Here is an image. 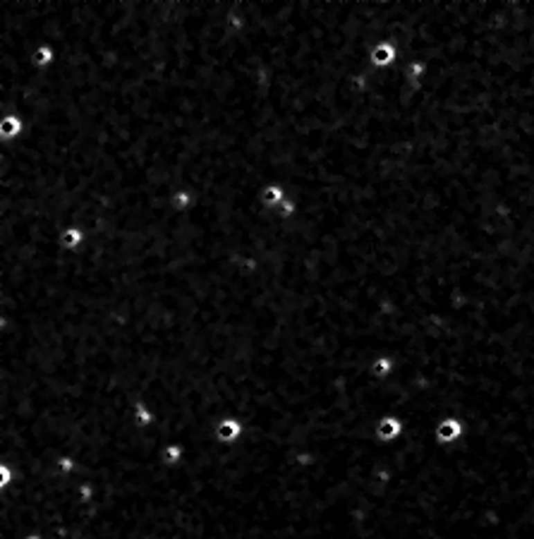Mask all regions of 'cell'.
<instances>
[{
	"label": "cell",
	"instance_id": "6da1fadb",
	"mask_svg": "<svg viewBox=\"0 0 534 539\" xmlns=\"http://www.w3.org/2000/svg\"><path fill=\"white\" fill-rule=\"evenodd\" d=\"M465 434H468V425H465L463 417L458 415H446L438 420L436 429H434V436L441 446H453V443L463 441Z\"/></svg>",
	"mask_w": 534,
	"mask_h": 539
},
{
	"label": "cell",
	"instance_id": "7a4b0ae2",
	"mask_svg": "<svg viewBox=\"0 0 534 539\" xmlns=\"http://www.w3.org/2000/svg\"><path fill=\"white\" fill-rule=\"evenodd\" d=\"M405 434V420L395 412H389V415H381L374 425V436L379 439L381 443H395L398 439Z\"/></svg>",
	"mask_w": 534,
	"mask_h": 539
},
{
	"label": "cell",
	"instance_id": "3957f363",
	"mask_svg": "<svg viewBox=\"0 0 534 539\" xmlns=\"http://www.w3.org/2000/svg\"><path fill=\"white\" fill-rule=\"evenodd\" d=\"M400 60H402V55L393 41H381V44H376L374 48L369 51V65L374 67V70H389V67L398 65Z\"/></svg>",
	"mask_w": 534,
	"mask_h": 539
},
{
	"label": "cell",
	"instance_id": "277c9868",
	"mask_svg": "<svg viewBox=\"0 0 534 539\" xmlns=\"http://www.w3.org/2000/svg\"><path fill=\"white\" fill-rule=\"evenodd\" d=\"M242 436H244V422L238 420V417H223L216 425V429H213V439L218 443H223V446H233Z\"/></svg>",
	"mask_w": 534,
	"mask_h": 539
},
{
	"label": "cell",
	"instance_id": "5b68a950",
	"mask_svg": "<svg viewBox=\"0 0 534 539\" xmlns=\"http://www.w3.org/2000/svg\"><path fill=\"white\" fill-rule=\"evenodd\" d=\"M27 132V123L22 115H3L0 118V142H17Z\"/></svg>",
	"mask_w": 534,
	"mask_h": 539
},
{
	"label": "cell",
	"instance_id": "8992f818",
	"mask_svg": "<svg viewBox=\"0 0 534 539\" xmlns=\"http://www.w3.org/2000/svg\"><path fill=\"white\" fill-rule=\"evenodd\" d=\"M57 245L67 252H80L82 247L87 245V230L80 226H67L60 230L57 235Z\"/></svg>",
	"mask_w": 534,
	"mask_h": 539
},
{
	"label": "cell",
	"instance_id": "52a82bcc",
	"mask_svg": "<svg viewBox=\"0 0 534 539\" xmlns=\"http://www.w3.org/2000/svg\"><path fill=\"white\" fill-rule=\"evenodd\" d=\"M24 44H27V41H24ZM55 58H57V53H55V48L51 44L29 46V62L36 67V70H48V67H53Z\"/></svg>",
	"mask_w": 534,
	"mask_h": 539
},
{
	"label": "cell",
	"instance_id": "ba28073f",
	"mask_svg": "<svg viewBox=\"0 0 534 539\" xmlns=\"http://www.w3.org/2000/svg\"><path fill=\"white\" fill-rule=\"evenodd\" d=\"M405 55V53H402ZM429 75V62L422 60V58H412L407 55V65H405V80L412 89H420L422 82L427 80Z\"/></svg>",
	"mask_w": 534,
	"mask_h": 539
},
{
	"label": "cell",
	"instance_id": "9c48e42d",
	"mask_svg": "<svg viewBox=\"0 0 534 539\" xmlns=\"http://www.w3.org/2000/svg\"><path fill=\"white\" fill-rule=\"evenodd\" d=\"M185 458H187V446L182 441L166 443L159 453L161 465H166V468H180V465L185 463Z\"/></svg>",
	"mask_w": 534,
	"mask_h": 539
},
{
	"label": "cell",
	"instance_id": "30bf717a",
	"mask_svg": "<svg viewBox=\"0 0 534 539\" xmlns=\"http://www.w3.org/2000/svg\"><path fill=\"white\" fill-rule=\"evenodd\" d=\"M168 204L175 213H190L197 206V195L192 190H187V187H180V190L170 192Z\"/></svg>",
	"mask_w": 534,
	"mask_h": 539
},
{
	"label": "cell",
	"instance_id": "8fae6325",
	"mask_svg": "<svg viewBox=\"0 0 534 539\" xmlns=\"http://www.w3.org/2000/svg\"><path fill=\"white\" fill-rule=\"evenodd\" d=\"M395 369H398V360L393 357V355H379V357L371 360V367H369L371 376L379 379V381L391 379V376L395 374Z\"/></svg>",
	"mask_w": 534,
	"mask_h": 539
},
{
	"label": "cell",
	"instance_id": "7c38bea8",
	"mask_svg": "<svg viewBox=\"0 0 534 539\" xmlns=\"http://www.w3.org/2000/svg\"><path fill=\"white\" fill-rule=\"evenodd\" d=\"M285 197H287L285 187L278 185V182H271V185H266L264 190H261L259 202L264 204L266 209H276V206H278V204L285 202Z\"/></svg>",
	"mask_w": 534,
	"mask_h": 539
},
{
	"label": "cell",
	"instance_id": "4fadbf2b",
	"mask_svg": "<svg viewBox=\"0 0 534 539\" xmlns=\"http://www.w3.org/2000/svg\"><path fill=\"white\" fill-rule=\"evenodd\" d=\"M271 211L276 213V216L281 218V221H290V218H295L297 216V211H300V206H297V202L292 199L290 195L285 197V202L283 204H278L276 209H271Z\"/></svg>",
	"mask_w": 534,
	"mask_h": 539
}]
</instances>
